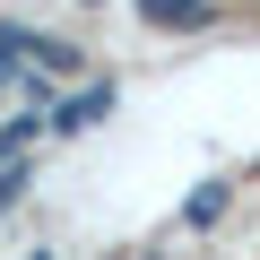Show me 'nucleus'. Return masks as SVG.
Listing matches in <instances>:
<instances>
[{"label":"nucleus","instance_id":"1","mask_svg":"<svg viewBox=\"0 0 260 260\" xmlns=\"http://www.w3.org/2000/svg\"><path fill=\"white\" fill-rule=\"evenodd\" d=\"M200 0H148V18H191Z\"/></svg>","mask_w":260,"mask_h":260}]
</instances>
